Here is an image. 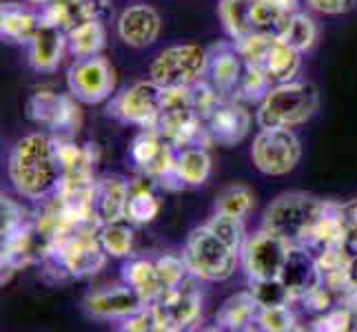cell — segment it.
Wrapping results in <instances>:
<instances>
[{"instance_id": "obj_27", "label": "cell", "mask_w": 357, "mask_h": 332, "mask_svg": "<svg viewBox=\"0 0 357 332\" xmlns=\"http://www.w3.org/2000/svg\"><path fill=\"white\" fill-rule=\"evenodd\" d=\"M98 11H100V0H54L47 7H40V16L69 31L80 22L98 18Z\"/></svg>"}, {"instance_id": "obj_14", "label": "cell", "mask_w": 357, "mask_h": 332, "mask_svg": "<svg viewBox=\"0 0 357 332\" xmlns=\"http://www.w3.org/2000/svg\"><path fill=\"white\" fill-rule=\"evenodd\" d=\"M211 135V142L220 146H236L251 131V113L246 111L244 102L236 97H222L211 116L204 120Z\"/></svg>"}, {"instance_id": "obj_31", "label": "cell", "mask_w": 357, "mask_h": 332, "mask_svg": "<svg viewBox=\"0 0 357 332\" xmlns=\"http://www.w3.org/2000/svg\"><path fill=\"white\" fill-rule=\"evenodd\" d=\"M257 0H220L218 3V16L227 35L231 40H240L244 35L253 33V5Z\"/></svg>"}, {"instance_id": "obj_24", "label": "cell", "mask_w": 357, "mask_h": 332, "mask_svg": "<svg viewBox=\"0 0 357 332\" xmlns=\"http://www.w3.org/2000/svg\"><path fill=\"white\" fill-rule=\"evenodd\" d=\"M54 144L63 175L96 177L98 151L93 144H76L71 138H60V135H54Z\"/></svg>"}, {"instance_id": "obj_35", "label": "cell", "mask_w": 357, "mask_h": 332, "mask_svg": "<svg viewBox=\"0 0 357 332\" xmlns=\"http://www.w3.org/2000/svg\"><path fill=\"white\" fill-rule=\"evenodd\" d=\"M273 89V80L268 78V73L260 65H246L242 80L238 84L236 91V100L240 102H249V104H260L266 93Z\"/></svg>"}, {"instance_id": "obj_11", "label": "cell", "mask_w": 357, "mask_h": 332, "mask_svg": "<svg viewBox=\"0 0 357 332\" xmlns=\"http://www.w3.org/2000/svg\"><path fill=\"white\" fill-rule=\"evenodd\" d=\"M151 306L158 317V332L191 330L202 322V292L195 286V277L165 292Z\"/></svg>"}, {"instance_id": "obj_42", "label": "cell", "mask_w": 357, "mask_h": 332, "mask_svg": "<svg viewBox=\"0 0 357 332\" xmlns=\"http://www.w3.org/2000/svg\"><path fill=\"white\" fill-rule=\"evenodd\" d=\"M155 268H158V275H160V281H162L165 286V292L169 290H176L178 286H182L184 281L191 277L189 268H187V262H184V257H178V255H160L155 260Z\"/></svg>"}, {"instance_id": "obj_39", "label": "cell", "mask_w": 357, "mask_h": 332, "mask_svg": "<svg viewBox=\"0 0 357 332\" xmlns=\"http://www.w3.org/2000/svg\"><path fill=\"white\" fill-rule=\"evenodd\" d=\"M206 226L215 230L220 237H222L231 248H236L242 255V248L246 244V228H244V217L236 215H227V213H213V217L206 221Z\"/></svg>"}, {"instance_id": "obj_16", "label": "cell", "mask_w": 357, "mask_h": 332, "mask_svg": "<svg viewBox=\"0 0 357 332\" xmlns=\"http://www.w3.org/2000/svg\"><path fill=\"white\" fill-rule=\"evenodd\" d=\"M198 120L202 118L198 116V111H195L191 87H174L165 91V102H162V109H160V116L155 120L153 129L162 135L165 140L174 144L178 135L184 129L195 125Z\"/></svg>"}, {"instance_id": "obj_12", "label": "cell", "mask_w": 357, "mask_h": 332, "mask_svg": "<svg viewBox=\"0 0 357 332\" xmlns=\"http://www.w3.org/2000/svg\"><path fill=\"white\" fill-rule=\"evenodd\" d=\"M291 244L284 242L275 232H271L266 228L257 230L255 235L246 239L242 255H240V264L242 270L253 279H278L282 275V268L289 257Z\"/></svg>"}, {"instance_id": "obj_13", "label": "cell", "mask_w": 357, "mask_h": 332, "mask_svg": "<svg viewBox=\"0 0 357 332\" xmlns=\"http://www.w3.org/2000/svg\"><path fill=\"white\" fill-rule=\"evenodd\" d=\"M146 301L129 284L122 281L120 286H105L84 294L82 308L89 317L100 322H122L125 317L140 310Z\"/></svg>"}, {"instance_id": "obj_47", "label": "cell", "mask_w": 357, "mask_h": 332, "mask_svg": "<svg viewBox=\"0 0 357 332\" xmlns=\"http://www.w3.org/2000/svg\"><path fill=\"white\" fill-rule=\"evenodd\" d=\"M304 3L322 16H344L355 9L357 0H304Z\"/></svg>"}, {"instance_id": "obj_32", "label": "cell", "mask_w": 357, "mask_h": 332, "mask_svg": "<svg viewBox=\"0 0 357 332\" xmlns=\"http://www.w3.org/2000/svg\"><path fill=\"white\" fill-rule=\"evenodd\" d=\"M176 166L187 187H202V184H206V180L211 177V155H208L206 146L180 149Z\"/></svg>"}, {"instance_id": "obj_3", "label": "cell", "mask_w": 357, "mask_h": 332, "mask_svg": "<svg viewBox=\"0 0 357 332\" xmlns=\"http://www.w3.org/2000/svg\"><path fill=\"white\" fill-rule=\"evenodd\" d=\"M319 109V91L309 80L273 84L257 104L255 122L260 129H295L306 125Z\"/></svg>"}, {"instance_id": "obj_7", "label": "cell", "mask_w": 357, "mask_h": 332, "mask_svg": "<svg viewBox=\"0 0 357 332\" xmlns=\"http://www.w3.org/2000/svg\"><path fill=\"white\" fill-rule=\"evenodd\" d=\"M251 159L266 177H284L298 168L302 142L293 129H260L253 138Z\"/></svg>"}, {"instance_id": "obj_1", "label": "cell", "mask_w": 357, "mask_h": 332, "mask_svg": "<svg viewBox=\"0 0 357 332\" xmlns=\"http://www.w3.org/2000/svg\"><path fill=\"white\" fill-rule=\"evenodd\" d=\"M7 175L14 191L24 200L43 202L52 198L63 166L58 162L54 135L29 133L20 138L9 151Z\"/></svg>"}, {"instance_id": "obj_50", "label": "cell", "mask_w": 357, "mask_h": 332, "mask_svg": "<svg viewBox=\"0 0 357 332\" xmlns=\"http://www.w3.org/2000/svg\"><path fill=\"white\" fill-rule=\"evenodd\" d=\"M22 3H29V5H38V7H47L49 3H54V0H22Z\"/></svg>"}, {"instance_id": "obj_46", "label": "cell", "mask_w": 357, "mask_h": 332, "mask_svg": "<svg viewBox=\"0 0 357 332\" xmlns=\"http://www.w3.org/2000/svg\"><path fill=\"white\" fill-rule=\"evenodd\" d=\"M120 330L125 332H158V317L151 303L142 306L140 310L125 317L120 322Z\"/></svg>"}, {"instance_id": "obj_23", "label": "cell", "mask_w": 357, "mask_h": 332, "mask_svg": "<svg viewBox=\"0 0 357 332\" xmlns=\"http://www.w3.org/2000/svg\"><path fill=\"white\" fill-rule=\"evenodd\" d=\"M317 270L319 281L340 299L342 292H347L351 284V251L347 246L337 248H324L317 251Z\"/></svg>"}, {"instance_id": "obj_48", "label": "cell", "mask_w": 357, "mask_h": 332, "mask_svg": "<svg viewBox=\"0 0 357 332\" xmlns=\"http://www.w3.org/2000/svg\"><path fill=\"white\" fill-rule=\"evenodd\" d=\"M344 213V230H347V248L351 253L357 251V200L342 204Z\"/></svg>"}, {"instance_id": "obj_49", "label": "cell", "mask_w": 357, "mask_h": 332, "mask_svg": "<svg viewBox=\"0 0 357 332\" xmlns=\"http://www.w3.org/2000/svg\"><path fill=\"white\" fill-rule=\"evenodd\" d=\"M351 284L357 286V251L351 253Z\"/></svg>"}, {"instance_id": "obj_30", "label": "cell", "mask_w": 357, "mask_h": 332, "mask_svg": "<svg viewBox=\"0 0 357 332\" xmlns=\"http://www.w3.org/2000/svg\"><path fill=\"white\" fill-rule=\"evenodd\" d=\"M67 40H69V52L73 54V58L100 56L107 42V29L98 18H91L87 22H80L78 27L69 29Z\"/></svg>"}, {"instance_id": "obj_15", "label": "cell", "mask_w": 357, "mask_h": 332, "mask_svg": "<svg viewBox=\"0 0 357 332\" xmlns=\"http://www.w3.org/2000/svg\"><path fill=\"white\" fill-rule=\"evenodd\" d=\"M246 63L242 60L240 52L236 49V42H220L208 49V63L204 80L222 95L233 97L238 91V84L242 80Z\"/></svg>"}, {"instance_id": "obj_10", "label": "cell", "mask_w": 357, "mask_h": 332, "mask_svg": "<svg viewBox=\"0 0 357 332\" xmlns=\"http://www.w3.org/2000/svg\"><path fill=\"white\" fill-rule=\"evenodd\" d=\"M67 89L82 104H100L116 89V71L105 56L76 58L67 71Z\"/></svg>"}, {"instance_id": "obj_22", "label": "cell", "mask_w": 357, "mask_h": 332, "mask_svg": "<svg viewBox=\"0 0 357 332\" xmlns=\"http://www.w3.org/2000/svg\"><path fill=\"white\" fill-rule=\"evenodd\" d=\"M40 11H33L29 3H3L0 7V35L7 42L29 45L36 29L40 27Z\"/></svg>"}, {"instance_id": "obj_37", "label": "cell", "mask_w": 357, "mask_h": 332, "mask_svg": "<svg viewBox=\"0 0 357 332\" xmlns=\"http://www.w3.org/2000/svg\"><path fill=\"white\" fill-rule=\"evenodd\" d=\"M160 213V200L151 189H146L144 184L131 189V198L127 206V221L135 226H146L158 217Z\"/></svg>"}, {"instance_id": "obj_19", "label": "cell", "mask_w": 357, "mask_h": 332, "mask_svg": "<svg viewBox=\"0 0 357 332\" xmlns=\"http://www.w3.org/2000/svg\"><path fill=\"white\" fill-rule=\"evenodd\" d=\"M280 279L284 281V286L291 292V303L298 301L313 286H317L319 270H317V255H313V248H309V246H291Z\"/></svg>"}, {"instance_id": "obj_38", "label": "cell", "mask_w": 357, "mask_h": 332, "mask_svg": "<svg viewBox=\"0 0 357 332\" xmlns=\"http://www.w3.org/2000/svg\"><path fill=\"white\" fill-rule=\"evenodd\" d=\"M253 204H255V195L246 184H231V187L218 193L215 211L227 213V215H236V217H246L251 213Z\"/></svg>"}, {"instance_id": "obj_51", "label": "cell", "mask_w": 357, "mask_h": 332, "mask_svg": "<svg viewBox=\"0 0 357 332\" xmlns=\"http://www.w3.org/2000/svg\"><path fill=\"white\" fill-rule=\"evenodd\" d=\"M355 324H357V317H355Z\"/></svg>"}, {"instance_id": "obj_2", "label": "cell", "mask_w": 357, "mask_h": 332, "mask_svg": "<svg viewBox=\"0 0 357 332\" xmlns=\"http://www.w3.org/2000/svg\"><path fill=\"white\" fill-rule=\"evenodd\" d=\"M98 230H100V224H96V221L71 230L69 235L58 239L47 251L40 264L49 266V270H54L58 279L60 277L84 279L100 273L107 266L109 255L102 248Z\"/></svg>"}, {"instance_id": "obj_44", "label": "cell", "mask_w": 357, "mask_h": 332, "mask_svg": "<svg viewBox=\"0 0 357 332\" xmlns=\"http://www.w3.org/2000/svg\"><path fill=\"white\" fill-rule=\"evenodd\" d=\"M355 324V315L344 308V306H335V308H331L322 315H317L311 324V330H317V332H347L351 330Z\"/></svg>"}, {"instance_id": "obj_33", "label": "cell", "mask_w": 357, "mask_h": 332, "mask_svg": "<svg viewBox=\"0 0 357 332\" xmlns=\"http://www.w3.org/2000/svg\"><path fill=\"white\" fill-rule=\"evenodd\" d=\"M317 22L309 14H304V11H295L280 38L289 42L293 49H298L300 54H309L317 42Z\"/></svg>"}, {"instance_id": "obj_34", "label": "cell", "mask_w": 357, "mask_h": 332, "mask_svg": "<svg viewBox=\"0 0 357 332\" xmlns=\"http://www.w3.org/2000/svg\"><path fill=\"white\" fill-rule=\"evenodd\" d=\"M0 235L3 239L16 237L20 232H27L33 228V213H29L20 202L3 193L0 198Z\"/></svg>"}, {"instance_id": "obj_5", "label": "cell", "mask_w": 357, "mask_h": 332, "mask_svg": "<svg viewBox=\"0 0 357 332\" xmlns=\"http://www.w3.org/2000/svg\"><path fill=\"white\" fill-rule=\"evenodd\" d=\"M184 262L191 277L200 281H211V284H220L233 277L236 268L240 264V253L211 230L206 224L195 228L182 251Z\"/></svg>"}, {"instance_id": "obj_29", "label": "cell", "mask_w": 357, "mask_h": 332, "mask_svg": "<svg viewBox=\"0 0 357 332\" xmlns=\"http://www.w3.org/2000/svg\"><path fill=\"white\" fill-rule=\"evenodd\" d=\"M302 56L304 54H300L298 49H293L289 42H284L282 38H275L273 45H271V49H268L262 67L268 73V78L273 80V84L291 82L300 73Z\"/></svg>"}, {"instance_id": "obj_45", "label": "cell", "mask_w": 357, "mask_h": 332, "mask_svg": "<svg viewBox=\"0 0 357 332\" xmlns=\"http://www.w3.org/2000/svg\"><path fill=\"white\" fill-rule=\"evenodd\" d=\"M298 301L302 303V308L306 313H311L315 317L326 313V310H331V308H335V306H337V297L322 284V281H319L317 286H313L309 292H304Z\"/></svg>"}, {"instance_id": "obj_4", "label": "cell", "mask_w": 357, "mask_h": 332, "mask_svg": "<svg viewBox=\"0 0 357 332\" xmlns=\"http://www.w3.org/2000/svg\"><path fill=\"white\" fill-rule=\"evenodd\" d=\"M324 200L304 191H287L266 206L262 228L275 232L291 246H309Z\"/></svg>"}, {"instance_id": "obj_28", "label": "cell", "mask_w": 357, "mask_h": 332, "mask_svg": "<svg viewBox=\"0 0 357 332\" xmlns=\"http://www.w3.org/2000/svg\"><path fill=\"white\" fill-rule=\"evenodd\" d=\"M122 281L129 284L146 303H153L165 294V286L160 281L155 262L151 260H131L122 268Z\"/></svg>"}, {"instance_id": "obj_40", "label": "cell", "mask_w": 357, "mask_h": 332, "mask_svg": "<svg viewBox=\"0 0 357 332\" xmlns=\"http://www.w3.org/2000/svg\"><path fill=\"white\" fill-rule=\"evenodd\" d=\"M257 330H264V332H293V330H300L298 315H295V310L291 308V303L260 308V317H257Z\"/></svg>"}, {"instance_id": "obj_6", "label": "cell", "mask_w": 357, "mask_h": 332, "mask_svg": "<svg viewBox=\"0 0 357 332\" xmlns=\"http://www.w3.org/2000/svg\"><path fill=\"white\" fill-rule=\"evenodd\" d=\"M206 63L208 49L193 42L171 45L153 58L149 65V78L162 89L191 87L204 78Z\"/></svg>"}, {"instance_id": "obj_36", "label": "cell", "mask_w": 357, "mask_h": 332, "mask_svg": "<svg viewBox=\"0 0 357 332\" xmlns=\"http://www.w3.org/2000/svg\"><path fill=\"white\" fill-rule=\"evenodd\" d=\"M131 221L122 219V221H114V224H102L100 230H98V237H100L102 248L107 251L109 257H116V260H122V257H129L133 251V228L129 226Z\"/></svg>"}, {"instance_id": "obj_20", "label": "cell", "mask_w": 357, "mask_h": 332, "mask_svg": "<svg viewBox=\"0 0 357 332\" xmlns=\"http://www.w3.org/2000/svg\"><path fill=\"white\" fill-rule=\"evenodd\" d=\"M131 184L118 175H107L96 184L93 213L98 224H114L127 219V206L131 198Z\"/></svg>"}, {"instance_id": "obj_18", "label": "cell", "mask_w": 357, "mask_h": 332, "mask_svg": "<svg viewBox=\"0 0 357 332\" xmlns=\"http://www.w3.org/2000/svg\"><path fill=\"white\" fill-rule=\"evenodd\" d=\"M65 49H69L67 31L49 20H40V27L29 40V65L38 73H52L63 63Z\"/></svg>"}, {"instance_id": "obj_21", "label": "cell", "mask_w": 357, "mask_h": 332, "mask_svg": "<svg viewBox=\"0 0 357 332\" xmlns=\"http://www.w3.org/2000/svg\"><path fill=\"white\" fill-rule=\"evenodd\" d=\"M257 317H260V303L253 297V292H236L215 313V328L231 332L253 330L257 328Z\"/></svg>"}, {"instance_id": "obj_41", "label": "cell", "mask_w": 357, "mask_h": 332, "mask_svg": "<svg viewBox=\"0 0 357 332\" xmlns=\"http://www.w3.org/2000/svg\"><path fill=\"white\" fill-rule=\"evenodd\" d=\"M249 290L253 292L257 303H260V308L291 303V292L280 277L278 279H253L249 281Z\"/></svg>"}, {"instance_id": "obj_25", "label": "cell", "mask_w": 357, "mask_h": 332, "mask_svg": "<svg viewBox=\"0 0 357 332\" xmlns=\"http://www.w3.org/2000/svg\"><path fill=\"white\" fill-rule=\"evenodd\" d=\"M337 246H347L342 204L324 200V206H322V211H319L313 232H311L309 248L324 251V248H337Z\"/></svg>"}, {"instance_id": "obj_43", "label": "cell", "mask_w": 357, "mask_h": 332, "mask_svg": "<svg viewBox=\"0 0 357 332\" xmlns=\"http://www.w3.org/2000/svg\"><path fill=\"white\" fill-rule=\"evenodd\" d=\"M275 38H278V35L253 31V33L244 35V38H240V40H233V42H236V49L240 52V56H242V60L246 65H260L262 67L268 49H271V45H273Z\"/></svg>"}, {"instance_id": "obj_9", "label": "cell", "mask_w": 357, "mask_h": 332, "mask_svg": "<svg viewBox=\"0 0 357 332\" xmlns=\"http://www.w3.org/2000/svg\"><path fill=\"white\" fill-rule=\"evenodd\" d=\"M80 104L82 102H78L71 93L36 91L24 104V116L33 125L49 129L52 135L73 138L82 125Z\"/></svg>"}, {"instance_id": "obj_17", "label": "cell", "mask_w": 357, "mask_h": 332, "mask_svg": "<svg viewBox=\"0 0 357 332\" xmlns=\"http://www.w3.org/2000/svg\"><path fill=\"white\" fill-rule=\"evenodd\" d=\"M160 29H162L160 14L151 5H142V3L127 7L116 22L118 38L131 49L151 47L158 40Z\"/></svg>"}, {"instance_id": "obj_8", "label": "cell", "mask_w": 357, "mask_h": 332, "mask_svg": "<svg viewBox=\"0 0 357 332\" xmlns=\"http://www.w3.org/2000/svg\"><path fill=\"white\" fill-rule=\"evenodd\" d=\"M165 91L167 89H162L151 78L138 80L125 87L120 93H116L107 111L109 116L122 122V125L138 127V129L155 127V120L165 102Z\"/></svg>"}, {"instance_id": "obj_26", "label": "cell", "mask_w": 357, "mask_h": 332, "mask_svg": "<svg viewBox=\"0 0 357 332\" xmlns=\"http://www.w3.org/2000/svg\"><path fill=\"white\" fill-rule=\"evenodd\" d=\"M295 11H300V0H257L251 14L253 31L280 38Z\"/></svg>"}]
</instances>
